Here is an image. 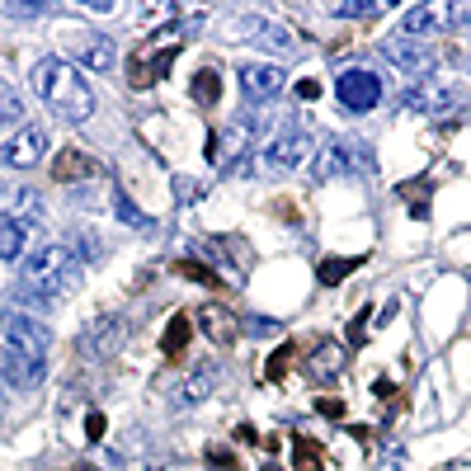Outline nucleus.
<instances>
[{
  "label": "nucleus",
  "instance_id": "b1692460",
  "mask_svg": "<svg viewBox=\"0 0 471 471\" xmlns=\"http://www.w3.org/2000/svg\"><path fill=\"white\" fill-rule=\"evenodd\" d=\"M184 344H189V311H175V316H170V325H165V340H160V349L175 358Z\"/></svg>",
  "mask_w": 471,
  "mask_h": 471
},
{
  "label": "nucleus",
  "instance_id": "9b49d317",
  "mask_svg": "<svg viewBox=\"0 0 471 471\" xmlns=\"http://www.w3.org/2000/svg\"><path fill=\"white\" fill-rule=\"evenodd\" d=\"M66 52L76 57V66L95 71V76H108V71H113V61H118L113 38L95 33V28H76V33H66Z\"/></svg>",
  "mask_w": 471,
  "mask_h": 471
},
{
  "label": "nucleus",
  "instance_id": "bb28decb",
  "mask_svg": "<svg viewBox=\"0 0 471 471\" xmlns=\"http://www.w3.org/2000/svg\"><path fill=\"white\" fill-rule=\"evenodd\" d=\"M292 358H297V344H278V349H273V358L264 363V382H283V372H288Z\"/></svg>",
  "mask_w": 471,
  "mask_h": 471
},
{
  "label": "nucleus",
  "instance_id": "c85d7f7f",
  "mask_svg": "<svg viewBox=\"0 0 471 471\" xmlns=\"http://www.w3.org/2000/svg\"><path fill=\"white\" fill-rule=\"evenodd\" d=\"M175 269H180L184 278H193V283H208V288H217V283H222V278H217L212 269H203V264H198V260H180V264H175Z\"/></svg>",
  "mask_w": 471,
  "mask_h": 471
},
{
  "label": "nucleus",
  "instance_id": "dca6fc26",
  "mask_svg": "<svg viewBox=\"0 0 471 471\" xmlns=\"http://www.w3.org/2000/svg\"><path fill=\"white\" fill-rule=\"evenodd\" d=\"M123 335H128V325H123L118 316H99V320H95V325L80 335V340H85L80 349H85L90 358H108V354L123 344Z\"/></svg>",
  "mask_w": 471,
  "mask_h": 471
},
{
  "label": "nucleus",
  "instance_id": "1a4fd4ad",
  "mask_svg": "<svg viewBox=\"0 0 471 471\" xmlns=\"http://www.w3.org/2000/svg\"><path fill=\"white\" fill-rule=\"evenodd\" d=\"M335 99L349 113H367V108L382 104V76L372 66H344L335 76Z\"/></svg>",
  "mask_w": 471,
  "mask_h": 471
},
{
  "label": "nucleus",
  "instance_id": "c9c22d12",
  "mask_svg": "<svg viewBox=\"0 0 471 471\" xmlns=\"http://www.w3.org/2000/svg\"><path fill=\"white\" fill-rule=\"evenodd\" d=\"M212 462H217V467H236V457H231V452H222V448H212Z\"/></svg>",
  "mask_w": 471,
  "mask_h": 471
},
{
  "label": "nucleus",
  "instance_id": "58836bf2",
  "mask_svg": "<svg viewBox=\"0 0 471 471\" xmlns=\"http://www.w3.org/2000/svg\"><path fill=\"white\" fill-rule=\"evenodd\" d=\"M71 471H90V467H71Z\"/></svg>",
  "mask_w": 471,
  "mask_h": 471
},
{
  "label": "nucleus",
  "instance_id": "e433bc0d",
  "mask_svg": "<svg viewBox=\"0 0 471 471\" xmlns=\"http://www.w3.org/2000/svg\"><path fill=\"white\" fill-rule=\"evenodd\" d=\"M85 10H95V15H108V10H113V0H85Z\"/></svg>",
  "mask_w": 471,
  "mask_h": 471
},
{
  "label": "nucleus",
  "instance_id": "4c0bfd02",
  "mask_svg": "<svg viewBox=\"0 0 471 471\" xmlns=\"http://www.w3.org/2000/svg\"><path fill=\"white\" fill-rule=\"evenodd\" d=\"M264 471H278V467H273V462H269V467H264Z\"/></svg>",
  "mask_w": 471,
  "mask_h": 471
},
{
  "label": "nucleus",
  "instance_id": "393cba45",
  "mask_svg": "<svg viewBox=\"0 0 471 471\" xmlns=\"http://www.w3.org/2000/svg\"><path fill=\"white\" fill-rule=\"evenodd\" d=\"M363 260H320V269H316V278L325 283V288H335V283H344L354 269H358Z\"/></svg>",
  "mask_w": 471,
  "mask_h": 471
},
{
  "label": "nucleus",
  "instance_id": "f704fd0d",
  "mask_svg": "<svg viewBox=\"0 0 471 471\" xmlns=\"http://www.w3.org/2000/svg\"><path fill=\"white\" fill-rule=\"evenodd\" d=\"M316 95H320V85H316V80H302V85H297V99H316Z\"/></svg>",
  "mask_w": 471,
  "mask_h": 471
},
{
  "label": "nucleus",
  "instance_id": "c756f323",
  "mask_svg": "<svg viewBox=\"0 0 471 471\" xmlns=\"http://www.w3.org/2000/svg\"><path fill=\"white\" fill-rule=\"evenodd\" d=\"M104 429H108V419L99 415V410H90V415H85V439H90V443H99V439H104Z\"/></svg>",
  "mask_w": 471,
  "mask_h": 471
},
{
  "label": "nucleus",
  "instance_id": "6ab92c4d",
  "mask_svg": "<svg viewBox=\"0 0 471 471\" xmlns=\"http://www.w3.org/2000/svg\"><path fill=\"white\" fill-rule=\"evenodd\" d=\"M245 151H255V118L240 113L231 128H227V170H240L245 165Z\"/></svg>",
  "mask_w": 471,
  "mask_h": 471
},
{
  "label": "nucleus",
  "instance_id": "2f4dec72",
  "mask_svg": "<svg viewBox=\"0 0 471 471\" xmlns=\"http://www.w3.org/2000/svg\"><path fill=\"white\" fill-rule=\"evenodd\" d=\"M316 410H320L325 419H340V415H344V401H330V396H320V401H316Z\"/></svg>",
  "mask_w": 471,
  "mask_h": 471
},
{
  "label": "nucleus",
  "instance_id": "a211bd4d",
  "mask_svg": "<svg viewBox=\"0 0 471 471\" xmlns=\"http://www.w3.org/2000/svg\"><path fill=\"white\" fill-rule=\"evenodd\" d=\"M307 363V377H316V382H330V377H340V367H344V349H340V340H320L302 358Z\"/></svg>",
  "mask_w": 471,
  "mask_h": 471
},
{
  "label": "nucleus",
  "instance_id": "f8f14e48",
  "mask_svg": "<svg viewBox=\"0 0 471 471\" xmlns=\"http://www.w3.org/2000/svg\"><path fill=\"white\" fill-rule=\"evenodd\" d=\"M240 95L250 99V104H269V99H278L283 95V85H288V71L283 66H273V61H245L240 71Z\"/></svg>",
  "mask_w": 471,
  "mask_h": 471
},
{
  "label": "nucleus",
  "instance_id": "f03ea898",
  "mask_svg": "<svg viewBox=\"0 0 471 471\" xmlns=\"http://www.w3.org/2000/svg\"><path fill=\"white\" fill-rule=\"evenodd\" d=\"M28 85L33 95L43 99L48 113L66 118V123H85L95 113V90L90 80L76 71V61H61V57H38L33 71H28Z\"/></svg>",
  "mask_w": 471,
  "mask_h": 471
},
{
  "label": "nucleus",
  "instance_id": "20e7f679",
  "mask_svg": "<svg viewBox=\"0 0 471 471\" xmlns=\"http://www.w3.org/2000/svg\"><path fill=\"white\" fill-rule=\"evenodd\" d=\"M367 170H372V151L358 137H330L320 151H311V180L316 184L344 180V175H367Z\"/></svg>",
  "mask_w": 471,
  "mask_h": 471
},
{
  "label": "nucleus",
  "instance_id": "7c9ffc66",
  "mask_svg": "<svg viewBox=\"0 0 471 471\" xmlns=\"http://www.w3.org/2000/svg\"><path fill=\"white\" fill-rule=\"evenodd\" d=\"M367 320H372V307H363V311L349 320V340L354 344H363V330H367Z\"/></svg>",
  "mask_w": 471,
  "mask_h": 471
},
{
  "label": "nucleus",
  "instance_id": "cd10ccee",
  "mask_svg": "<svg viewBox=\"0 0 471 471\" xmlns=\"http://www.w3.org/2000/svg\"><path fill=\"white\" fill-rule=\"evenodd\" d=\"M193 99H198V104H217V99H222L217 71H198V76H193Z\"/></svg>",
  "mask_w": 471,
  "mask_h": 471
},
{
  "label": "nucleus",
  "instance_id": "473e14b6",
  "mask_svg": "<svg viewBox=\"0 0 471 471\" xmlns=\"http://www.w3.org/2000/svg\"><path fill=\"white\" fill-rule=\"evenodd\" d=\"M175 193H180V203H184V198H198L203 184H198V180H175Z\"/></svg>",
  "mask_w": 471,
  "mask_h": 471
},
{
  "label": "nucleus",
  "instance_id": "9d476101",
  "mask_svg": "<svg viewBox=\"0 0 471 471\" xmlns=\"http://www.w3.org/2000/svg\"><path fill=\"white\" fill-rule=\"evenodd\" d=\"M48 156V128L43 123H24L19 132H10L0 142V170H33Z\"/></svg>",
  "mask_w": 471,
  "mask_h": 471
},
{
  "label": "nucleus",
  "instance_id": "2eb2a0df",
  "mask_svg": "<svg viewBox=\"0 0 471 471\" xmlns=\"http://www.w3.org/2000/svg\"><path fill=\"white\" fill-rule=\"evenodd\" d=\"M43 217V198H38V189H28V184H10L0 180V222H38Z\"/></svg>",
  "mask_w": 471,
  "mask_h": 471
},
{
  "label": "nucleus",
  "instance_id": "aec40b11",
  "mask_svg": "<svg viewBox=\"0 0 471 471\" xmlns=\"http://www.w3.org/2000/svg\"><path fill=\"white\" fill-rule=\"evenodd\" d=\"M52 175H57L61 184L85 180V175H95V160L85 156L80 146H61V151H57V160H52Z\"/></svg>",
  "mask_w": 471,
  "mask_h": 471
},
{
  "label": "nucleus",
  "instance_id": "ddd939ff",
  "mask_svg": "<svg viewBox=\"0 0 471 471\" xmlns=\"http://www.w3.org/2000/svg\"><path fill=\"white\" fill-rule=\"evenodd\" d=\"M217 382H222V363H217V358H203V363H193L180 382L170 387V405H175V410L198 405V401H208V396L217 392Z\"/></svg>",
  "mask_w": 471,
  "mask_h": 471
},
{
  "label": "nucleus",
  "instance_id": "72a5a7b5",
  "mask_svg": "<svg viewBox=\"0 0 471 471\" xmlns=\"http://www.w3.org/2000/svg\"><path fill=\"white\" fill-rule=\"evenodd\" d=\"M245 330H255V335H278V325H273V320H264V316H250V320H245Z\"/></svg>",
  "mask_w": 471,
  "mask_h": 471
},
{
  "label": "nucleus",
  "instance_id": "412c9836",
  "mask_svg": "<svg viewBox=\"0 0 471 471\" xmlns=\"http://www.w3.org/2000/svg\"><path fill=\"white\" fill-rule=\"evenodd\" d=\"M108 203H113V217H118L123 227H132V231H146V227H151V217H146V212L128 198V189H113V198H108Z\"/></svg>",
  "mask_w": 471,
  "mask_h": 471
},
{
  "label": "nucleus",
  "instance_id": "7ed1b4c3",
  "mask_svg": "<svg viewBox=\"0 0 471 471\" xmlns=\"http://www.w3.org/2000/svg\"><path fill=\"white\" fill-rule=\"evenodd\" d=\"M260 175H269V180H283V175H292L302 160L311 156V132L302 128L297 118H283V128L273 132V137H264L260 146Z\"/></svg>",
  "mask_w": 471,
  "mask_h": 471
},
{
  "label": "nucleus",
  "instance_id": "6e6552de",
  "mask_svg": "<svg viewBox=\"0 0 471 471\" xmlns=\"http://www.w3.org/2000/svg\"><path fill=\"white\" fill-rule=\"evenodd\" d=\"M382 57L401 66L405 76L415 80H429L434 76V66H439V48L434 43H419V38H405V33H392V38H382Z\"/></svg>",
  "mask_w": 471,
  "mask_h": 471
},
{
  "label": "nucleus",
  "instance_id": "a878e982",
  "mask_svg": "<svg viewBox=\"0 0 471 471\" xmlns=\"http://www.w3.org/2000/svg\"><path fill=\"white\" fill-rule=\"evenodd\" d=\"M292 467H297V471H325V467H320V443L297 439V443H292Z\"/></svg>",
  "mask_w": 471,
  "mask_h": 471
},
{
  "label": "nucleus",
  "instance_id": "423d86ee",
  "mask_svg": "<svg viewBox=\"0 0 471 471\" xmlns=\"http://www.w3.org/2000/svg\"><path fill=\"white\" fill-rule=\"evenodd\" d=\"M48 340H52V335H48L33 316L15 311V307H5V311H0V354L24 358V363H43Z\"/></svg>",
  "mask_w": 471,
  "mask_h": 471
},
{
  "label": "nucleus",
  "instance_id": "39448f33",
  "mask_svg": "<svg viewBox=\"0 0 471 471\" xmlns=\"http://www.w3.org/2000/svg\"><path fill=\"white\" fill-rule=\"evenodd\" d=\"M396 108L401 113H424V118H452V108H471V99L462 95V85H452V80H419V85H410L401 99H396Z\"/></svg>",
  "mask_w": 471,
  "mask_h": 471
},
{
  "label": "nucleus",
  "instance_id": "0eeeda50",
  "mask_svg": "<svg viewBox=\"0 0 471 471\" xmlns=\"http://www.w3.org/2000/svg\"><path fill=\"white\" fill-rule=\"evenodd\" d=\"M227 38H236V43H260L273 57H292L302 48L292 38V28H283L278 19H264V15H231L227 19Z\"/></svg>",
  "mask_w": 471,
  "mask_h": 471
},
{
  "label": "nucleus",
  "instance_id": "f257e3e1",
  "mask_svg": "<svg viewBox=\"0 0 471 471\" xmlns=\"http://www.w3.org/2000/svg\"><path fill=\"white\" fill-rule=\"evenodd\" d=\"M76 264H80L76 250L61 245V240L38 245V250L24 260V269H19V288H15V297L28 302V307H57V302L80 283Z\"/></svg>",
  "mask_w": 471,
  "mask_h": 471
},
{
  "label": "nucleus",
  "instance_id": "4be33fe9",
  "mask_svg": "<svg viewBox=\"0 0 471 471\" xmlns=\"http://www.w3.org/2000/svg\"><path fill=\"white\" fill-rule=\"evenodd\" d=\"M382 10H387L382 0H335V5H325V15H335V19H372Z\"/></svg>",
  "mask_w": 471,
  "mask_h": 471
},
{
  "label": "nucleus",
  "instance_id": "f3484780",
  "mask_svg": "<svg viewBox=\"0 0 471 471\" xmlns=\"http://www.w3.org/2000/svg\"><path fill=\"white\" fill-rule=\"evenodd\" d=\"M198 330L208 335L212 344H236L240 335V320H236L222 302H208V307H198Z\"/></svg>",
  "mask_w": 471,
  "mask_h": 471
},
{
  "label": "nucleus",
  "instance_id": "5701e85b",
  "mask_svg": "<svg viewBox=\"0 0 471 471\" xmlns=\"http://www.w3.org/2000/svg\"><path fill=\"white\" fill-rule=\"evenodd\" d=\"M24 236H28L24 222H0V260H19L24 255Z\"/></svg>",
  "mask_w": 471,
  "mask_h": 471
},
{
  "label": "nucleus",
  "instance_id": "4468645a",
  "mask_svg": "<svg viewBox=\"0 0 471 471\" xmlns=\"http://www.w3.org/2000/svg\"><path fill=\"white\" fill-rule=\"evenodd\" d=\"M448 28H452V0H424V5H415V10L401 15V33H405V38H419V43L439 38Z\"/></svg>",
  "mask_w": 471,
  "mask_h": 471
}]
</instances>
